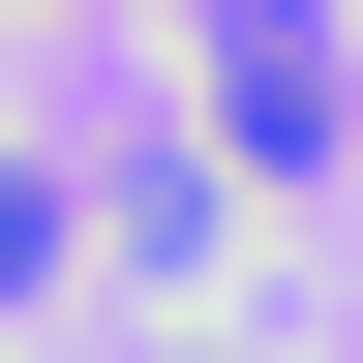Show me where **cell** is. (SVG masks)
<instances>
[{"label":"cell","instance_id":"obj_1","mask_svg":"<svg viewBox=\"0 0 363 363\" xmlns=\"http://www.w3.org/2000/svg\"><path fill=\"white\" fill-rule=\"evenodd\" d=\"M212 121H242V152H333V61H303V0H212Z\"/></svg>","mask_w":363,"mask_h":363},{"label":"cell","instance_id":"obj_2","mask_svg":"<svg viewBox=\"0 0 363 363\" xmlns=\"http://www.w3.org/2000/svg\"><path fill=\"white\" fill-rule=\"evenodd\" d=\"M30 303H61V182L0 152V333H30Z\"/></svg>","mask_w":363,"mask_h":363}]
</instances>
